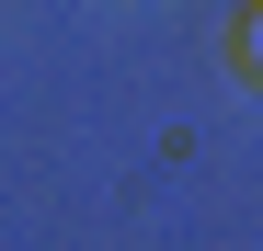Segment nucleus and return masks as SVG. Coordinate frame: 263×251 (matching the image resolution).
I'll return each instance as SVG.
<instances>
[{"instance_id":"1","label":"nucleus","mask_w":263,"mask_h":251,"mask_svg":"<svg viewBox=\"0 0 263 251\" xmlns=\"http://www.w3.org/2000/svg\"><path fill=\"white\" fill-rule=\"evenodd\" d=\"M240 69H252V80H263V12H252V23H240Z\"/></svg>"}]
</instances>
